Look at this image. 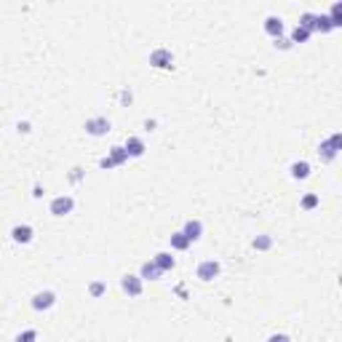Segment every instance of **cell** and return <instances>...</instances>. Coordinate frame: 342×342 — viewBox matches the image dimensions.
I'll return each instance as SVG.
<instances>
[{"mask_svg":"<svg viewBox=\"0 0 342 342\" xmlns=\"http://www.w3.org/2000/svg\"><path fill=\"white\" fill-rule=\"evenodd\" d=\"M72 206H75V201L70 195H59V198H54V201H51V214L54 217H64V214L72 211Z\"/></svg>","mask_w":342,"mask_h":342,"instance_id":"1","label":"cell"},{"mask_svg":"<svg viewBox=\"0 0 342 342\" xmlns=\"http://www.w3.org/2000/svg\"><path fill=\"white\" fill-rule=\"evenodd\" d=\"M86 131H89L91 137H102V134L110 131V120L107 118H94V120L86 123Z\"/></svg>","mask_w":342,"mask_h":342,"instance_id":"2","label":"cell"},{"mask_svg":"<svg viewBox=\"0 0 342 342\" xmlns=\"http://www.w3.org/2000/svg\"><path fill=\"white\" fill-rule=\"evenodd\" d=\"M217 273H220V262L206 260V262H201V268H198V278H201V281H211Z\"/></svg>","mask_w":342,"mask_h":342,"instance_id":"3","label":"cell"},{"mask_svg":"<svg viewBox=\"0 0 342 342\" xmlns=\"http://www.w3.org/2000/svg\"><path fill=\"white\" fill-rule=\"evenodd\" d=\"M54 302H56V294H54V291H40V294H35L32 308H35V310H49Z\"/></svg>","mask_w":342,"mask_h":342,"instance_id":"4","label":"cell"},{"mask_svg":"<svg viewBox=\"0 0 342 342\" xmlns=\"http://www.w3.org/2000/svg\"><path fill=\"white\" fill-rule=\"evenodd\" d=\"M171 62H174V56L166 49H158L150 54V64H155V67H171Z\"/></svg>","mask_w":342,"mask_h":342,"instance_id":"5","label":"cell"},{"mask_svg":"<svg viewBox=\"0 0 342 342\" xmlns=\"http://www.w3.org/2000/svg\"><path fill=\"white\" fill-rule=\"evenodd\" d=\"M11 235H14L16 243H30L32 241V227L30 225H16L11 230Z\"/></svg>","mask_w":342,"mask_h":342,"instance_id":"6","label":"cell"},{"mask_svg":"<svg viewBox=\"0 0 342 342\" xmlns=\"http://www.w3.org/2000/svg\"><path fill=\"white\" fill-rule=\"evenodd\" d=\"M185 238L187 241H198V238H201V233H203V225L201 222H198V220H190L187 225H185Z\"/></svg>","mask_w":342,"mask_h":342,"instance_id":"7","label":"cell"},{"mask_svg":"<svg viewBox=\"0 0 342 342\" xmlns=\"http://www.w3.org/2000/svg\"><path fill=\"white\" fill-rule=\"evenodd\" d=\"M123 291H129L131 297H139L142 294V281L137 278V275H126V278H123Z\"/></svg>","mask_w":342,"mask_h":342,"instance_id":"8","label":"cell"},{"mask_svg":"<svg viewBox=\"0 0 342 342\" xmlns=\"http://www.w3.org/2000/svg\"><path fill=\"white\" fill-rule=\"evenodd\" d=\"M265 32L273 35V37H281V32H283V22H281L278 16H268V19H265Z\"/></svg>","mask_w":342,"mask_h":342,"instance_id":"9","label":"cell"},{"mask_svg":"<svg viewBox=\"0 0 342 342\" xmlns=\"http://www.w3.org/2000/svg\"><path fill=\"white\" fill-rule=\"evenodd\" d=\"M123 150H126V155H131V158H139L142 153H145V142H142V139H137V137H131V139L126 142V147H123Z\"/></svg>","mask_w":342,"mask_h":342,"instance_id":"10","label":"cell"},{"mask_svg":"<svg viewBox=\"0 0 342 342\" xmlns=\"http://www.w3.org/2000/svg\"><path fill=\"white\" fill-rule=\"evenodd\" d=\"M160 273H163V270H160L155 262H145V265H142V278H150V281H155Z\"/></svg>","mask_w":342,"mask_h":342,"instance_id":"11","label":"cell"},{"mask_svg":"<svg viewBox=\"0 0 342 342\" xmlns=\"http://www.w3.org/2000/svg\"><path fill=\"white\" fill-rule=\"evenodd\" d=\"M153 262L158 265L160 270H171V268H174V256H171V254H166V251L155 254V260H153Z\"/></svg>","mask_w":342,"mask_h":342,"instance_id":"12","label":"cell"},{"mask_svg":"<svg viewBox=\"0 0 342 342\" xmlns=\"http://www.w3.org/2000/svg\"><path fill=\"white\" fill-rule=\"evenodd\" d=\"M310 174V163H305V160H297V163L291 166V177L294 179H305Z\"/></svg>","mask_w":342,"mask_h":342,"instance_id":"13","label":"cell"},{"mask_svg":"<svg viewBox=\"0 0 342 342\" xmlns=\"http://www.w3.org/2000/svg\"><path fill=\"white\" fill-rule=\"evenodd\" d=\"M129 155H126V150L123 147H112V155H110V163L112 166H120V163H126Z\"/></svg>","mask_w":342,"mask_h":342,"instance_id":"14","label":"cell"},{"mask_svg":"<svg viewBox=\"0 0 342 342\" xmlns=\"http://www.w3.org/2000/svg\"><path fill=\"white\" fill-rule=\"evenodd\" d=\"M171 246H174V249H187L190 241L185 238V233H174L171 235Z\"/></svg>","mask_w":342,"mask_h":342,"instance_id":"15","label":"cell"},{"mask_svg":"<svg viewBox=\"0 0 342 342\" xmlns=\"http://www.w3.org/2000/svg\"><path fill=\"white\" fill-rule=\"evenodd\" d=\"M300 27H302L305 32L316 30V16H313V14H305V16H302V22H300Z\"/></svg>","mask_w":342,"mask_h":342,"instance_id":"16","label":"cell"},{"mask_svg":"<svg viewBox=\"0 0 342 342\" xmlns=\"http://www.w3.org/2000/svg\"><path fill=\"white\" fill-rule=\"evenodd\" d=\"M308 35H310V32H305L302 27H297V30L291 32V43H305V40H308Z\"/></svg>","mask_w":342,"mask_h":342,"instance_id":"17","label":"cell"},{"mask_svg":"<svg viewBox=\"0 0 342 342\" xmlns=\"http://www.w3.org/2000/svg\"><path fill=\"white\" fill-rule=\"evenodd\" d=\"M35 339H37V331H32V329H27L16 337V342H35Z\"/></svg>","mask_w":342,"mask_h":342,"instance_id":"18","label":"cell"},{"mask_svg":"<svg viewBox=\"0 0 342 342\" xmlns=\"http://www.w3.org/2000/svg\"><path fill=\"white\" fill-rule=\"evenodd\" d=\"M254 249H270V238H268V235L256 238V241H254Z\"/></svg>","mask_w":342,"mask_h":342,"instance_id":"19","label":"cell"},{"mask_svg":"<svg viewBox=\"0 0 342 342\" xmlns=\"http://www.w3.org/2000/svg\"><path fill=\"white\" fill-rule=\"evenodd\" d=\"M316 203H318V198H316V195H308L305 201H302V206H305V208H313Z\"/></svg>","mask_w":342,"mask_h":342,"instance_id":"20","label":"cell"},{"mask_svg":"<svg viewBox=\"0 0 342 342\" xmlns=\"http://www.w3.org/2000/svg\"><path fill=\"white\" fill-rule=\"evenodd\" d=\"M102 291H104V283H91V294H94V297H99Z\"/></svg>","mask_w":342,"mask_h":342,"instance_id":"21","label":"cell"},{"mask_svg":"<svg viewBox=\"0 0 342 342\" xmlns=\"http://www.w3.org/2000/svg\"><path fill=\"white\" fill-rule=\"evenodd\" d=\"M268 342H289V337H286V334H273Z\"/></svg>","mask_w":342,"mask_h":342,"instance_id":"22","label":"cell"}]
</instances>
